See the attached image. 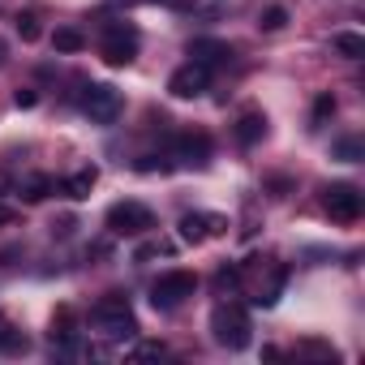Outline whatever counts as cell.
Here are the masks:
<instances>
[{
    "label": "cell",
    "mask_w": 365,
    "mask_h": 365,
    "mask_svg": "<svg viewBox=\"0 0 365 365\" xmlns=\"http://www.w3.org/2000/svg\"><path fill=\"white\" fill-rule=\"evenodd\" d=\"M211 335H215V344L220 348H228V352H241V348H250V339H254V327H250V314L241 309V305H215V314H211Z\"/></svg>",
    "instance_id": "cell-1"
},
{
    "label": "cell",
    "mask_w": 365,
    "mask_h": 365,
    "mask_svg": "<svg viewBox=\"0 0 365 365\" xmlns=\"http://www.w3.org/2000/svg\"><path fill=\"white\" fill-rule=\"evenodd\" d=\"M95 327H99L108 339H133V335H138V318H133L129 301L116 297V292L95 305Z\"/></svg>",
    "instance_id": "cell-2"
},
{
    "label": "cell",
    "mask_w": 365,
    "mask_h": 365,
    "mask_svg": "<svg viewBox=\"0 0 365 365\" xmlns=\"http://www.w3.org/2000/svg\"><path fill=\"white\" fill-rule=\"evenodd\" d=\"M198 292V275L190 271H168L150 284V305L155 309H176V305H185L190 297Z\"/></svg>",
    "instance_id": "cell-3"
},
{
    "label": "cell",
    "mask_w": 365,
    "mask_h": 365,
    "mask_svg": "<svg viewBox=\"0 0 365 365\" xmlns=\"http://www.w3.org/2000/svg\"><path fill=\"white\" fill-rule=\"evenodd\" d=\"M150 228H155L150 207H142V202H133V198L108 207V232H112V237H142V232H150Z\"/></svg>",
    "instance_id": "cell-4"
},
{
    "label": "cell",
    "mask_w": 365,
    "mask_h": 365,
    "mask_svg": "<svg viewBox=\"0 0 365 365\" xmlns=\"http://www.w3.org/2000/svg\"><path fill=\"white\" fill-rule=\"evenodd\" d=\"M361 207H365V198H361L356 185H348V180H335V185L322 190V211L335 224H356L361 220Z\"/></svg>",
    "instance_id": "cell-5"
},
{
    "label": "cell",
    "mask_w": 365,
    "mask_h": 365,
    "mask_svg": "<svg viewBox=\"0 0 365 365\" xmlns=\"http://www.w3.org/2000/svg\"><path fill=\"white\" fill-rule=\"evenodd\" d=\"M82 112L95 120V125H112L120 116V91L108 86V82H91L86 95H82Z\"/></svg>",
    "instance_id": "cell-6"
},
{
    "label": "cell",
    "mask_w": 365,
    "mask_h": 365,
    "mask_svg": "<svg viewBox=\"0 0 365 365\" xmlns=\"http://www.w3.org/2000/svg\"><path fill=\"white\" fill-rule=\"evenodd\" d=\"M138 43H142V39H138V31H133V26L112 22V26H108V35H103V48H99V52H103V61H108L112 69H120V65H129V61L138 56Z\"/></svg>",
    "instance_id": "cell-7"
},
{
    "label": "cell",
    "mask_w": 365,
    "mask_h": 365,
    "mask_svg": "<svg viewBox=\"0 0 365 365\" xmlns=\"http://www.w3.org/2000/svg\"><path fill=\"white\" fill-rule=\"evenodd\" d=\"M176 232H180V241H185V245H202L211 237H224L228 232V220L224 215H207V211H190V215H180Z\"/></svg>",
    "instance_id": "cell-8"
},
{
    "label": "cell",
    "mask_w": 365,
    "mask_h": 365,
    "mask_svg": "<svg viewBox=\"0 0 365 365\" xmlns=\"http://www.w3.org/2000/svg\"><path fill=\"white\" fill-rule=\"evenodd\" d=\"M172 159L180 168H207L211 163V138L202 129H190V133H180L176 146H172Z\"/></svg>",
    "instance_id": "cell-9"
},
{
    "label": "cell",
    "mask_w": 365,
    "mask_h": 365,
    "mask_svg": "<svg viewBox=\"0 0 365 365\" xmlns=\"http://www.w3.org/2000/svg\"><path fill=\"white\" fill-rule=\"evenodd\" d=\"M207 82H211V69H202V65H180L172 78H168V95L172 99H198L202 91H207Z\"/></svg>",
    "instance_id": "cell-10"
},
{
    "label": "cell",
    "mask_w": 365,
    "mask_h": 365,
    "mask_svg": "<svg viewBox=\"0 0 365 365\" xmlns=\"http://www.w3.org/2000/svg\"><path fill=\"white\" fill-rule=\"evenodd\" d=\"M190 61L202 65V69H215V65H228L232 61V48L224 39H194L190 43Z\"/></svg>",
    "instance_id": "cell-11"
},
{
    "label": "cell",
    "mask_w": 365,
    "mask_h": 365,
    "mask_svg": "<svg viewBox=\"0 0 365 365\" xmlns=\"http://www.w3.org/2000/svg\"><path fill=\"white\" fill-rule=\"evenodd\" d=\"M95 185H99V168L91 163V168H78L73 176H65V180H61V185H56V190H61L65 198H73V202H82V198H91V190H95Z\"/></svg>",
    "instance_id": "cell-12"
},
{
    "label": "cell",
    "mask_w": 365,
    "mask_h": 365,
    "mask_svg": "<svg viewBox=\"0 0 365 365\" xmlns=\"http://www.w3.org/2000/svg\"><path fill=\"white\" fill-rule=\"evenodd\" d=\"M262 138H267V112H258V108L241 112V116H237V142H241V146H254V142H262Z\"/></svg>",
    "instance_id": "cell-13"
},
{
    "label": "cell",
    "mask_w": 365,
    "mask_h": 365,
    "mask_svg": "<svg viewBox=\"0 0 365 365\" xmlns=\"http://www.w3.org/2000/svg\"><path fill=\"white\" fill-rule=\"evenodd\" d=\"M52 43H56V52H82V48H86V35H82L78 26H56Z\"/></svg>",
    "instance_id": "cell-14"
},
{
    "label": "cell",
    "mask_w": 365,
    "mask_h": 365,
    "mask_svg": "<svg viewBox=\"0 0 365 365\" xmlns=\"http://www.w3.org/2000/svg\"><path fill=\"white\" fill-rule=\"evenodd\" d=\"M335 52H339V56H348V61H361V56H365V39L344 31V35H335Z\"/></svg>",
    "instance_id": "cell-15"
},
{
    "label": "cell",
    "mask_w": 365,
    "mask_h": 365,
    "mask_svg": "<svg viewBox=\"0 0 365 365\" xmlns=\"http://www.w3.org/2000/svg\"><path fill=\"white\" fill-rule=\"evenodd\" d=\"M18 348H26V339H22V331H14V322L0 314V352H18Z\"/></svg>",
    "instance_id": "cell-16"
},
{
    "label": "cell",
    "mask_w": 365,
    "mask_h": 365,
    "mask_svg": "<svg viewBox=\"0 0 365 365\" xmlns=\"http://www.w3.org/2000/svg\"><path fill=\"white\" fill-rule=\"evenodd\" d=\"M52 190H56V180H48V176H31L26 185H22V198H26V202H39V198H48Z\"/></svg>",
    "instance_id": "cell-17"
},
{
    "label": "cell",
    "mask_w": 365,
    "mask_h": 365,
    "mask_svg": "<svg viewBox=\"0 0 365 365\" xmlns=\"http://www.w3.org/2000/svg\"><path fill=\"white\" fill-rule=\"evenodd\" d=\"M18 35H22V43H35V39L43 35V26H39V14H35V9L18 14Z\"/></svg>",
    "instance_id": "cell-18"
},
{
    "label": "cell",
    "mask_w": 365,
    "mask_h": 365,
    "mask_svg": "<svg viewBox=\"0 0 365 365\" xmlns=\"http://www.w3.org/2000/svg\"><path fill=\"white\" fill-rule=\"evenodd\" d=\"M241 284H245V267H220V275H215L220 292H237Z\"/></svg>",
    "instance_id": "cell-19"
},
{
    "label": "cell",
    "mask_w": 365,
    "mask_h": 365,
    "mask_svg": "<svg viewBox=\"0 0 365 365\" xmlns=\"http://www.w3.org/2000/svg\"><path fill=\"white\" fill-rule=\"evenodd\" d=\"M258 26H262V31H284V26H288V9H284V5H267L262 18H258Z\"/></svg>",
    "instance_id": "cell-20"
},
{
    "label": "cell",
    "mask_w": 365,
    "mask_h": 365,
    "mask_svg": "<svg viewBox=\"0 0 365 365\" xmlns=\"http://www.w3.org/2000/svg\"><path fill=\"white\" fill-rule=\"evenodd\" d=\"M297 352H301V356H327V361L339 356V352H335L331 344H322V339H305V344H297Z\"/></svg>",
    "instance_id": "cell-21"
},
{
    "label": "cell",
    "mask_w": 365,
    "mask_h": 365,
    "mask_svg": "<svg viewBox=\"0 0 365 365\" xmlns=\"http://www.w3.org/2000/svg\"><path fill=\"white\" fill-rule=\"evenodd\" d=\"M168 348H163V339H142L138 348H133V361H155V356H163Z\"/></svg>",
    "instance_id": "cell-22"
},
{
    "label": "cell",
    "mask_w": 365,
    "mask_h": 365,
    "mask_svg": "<svg viewBox=\"0 0 365 365\" xmlns=\"http://www.w3.org/2000/svg\"><path fill=\"white\" fill-rule=\"evenodd\" d=\"M335 155L348 159V163H356V159H361V142H356V138H339V142H335Z\"/></svg>",
    "instance_id": "cell-23"
},
{
    "label": "cell",
    "mask_w": 365,
    "mask_h": 365,
    "mask_svg": "<svg viewBox=\"0 0 365 365\" xmlns=\"http://www.w3.org/2000/svg\"><path fill=\"white\" fill-rule=\"evenodd\" d=\"M327 116H335V99H331V95H318V103H314V125H322Z\"/></svg>",
    "instance_id": "cell-24"
},
{
    "label": "cell",
    "mask_w": 365,
    "mask_h": 365,
    "mask_svg": "<svg viewBox=\"0 0 365 365\" xmlns=\"http://www.w3.org/2000/svg\"><path fill=\"white\" fill-rule=\"evenodd\" d=\"M172 163H163V159H155V155H142L138 159V172H168Z\"/></svg>",
    "instance_id": "cell-25"
},
{
    "label": "cell",
    "mask_w": 365,
    "mask_h": 365,
    "mask_svg": "<svg viewBox=\"0 0 365 365\" xmlns=\"http://www.w3.org/2000/svg\"><path fill=\"white\" fill-rule=\"evenodd\" d=\"M14 103H18V108H35V103H39V95H35V91H18V95H14Z\"/></svg>",
    "instance_id": "cell-26"
},
{
    "label": "cell",
    "mask_w": 365,
    "mask_h": 365,
    "mask_svg": "<svg viewBox=\"0 0 365 365\" xmlns=\"http://www.w3.org/2000/svg\"><path fill=\"white\" fill-rule=\"evenodd\" d=\"M5 224H14V207H0V228Z\"/></svg>",
    "instance_id": "cell-27"
},
{
    "label": "cell",
    "mask_w": 365,
    "mask_h": 365,
    "mask_svg": "<svg viewBox=\"0 0 365 365\" xmlns=\"http://www.w3.org/2000/svg\"><path fill=\"white\" fill-rule=\"evenodd\" d=\"M155 5H168V9H185L190 0H155Z\"/></svg>",
    "instance_id": "cell-28"
},
{
    "label": "cell",
    "mask_w": 365,
    "mask_h": 365,
    "mask_svg": "<svg viewBox=\"0 0 365 365\" xmlns=\"http://www.w3.org/2000/svg\"><path fill=\"white\" fill-rule=\"evenodd\" d=\"M0 61H5V39H0Z\"/></svg>",
    "instance_id": "cell-29"
}]
</instances>
